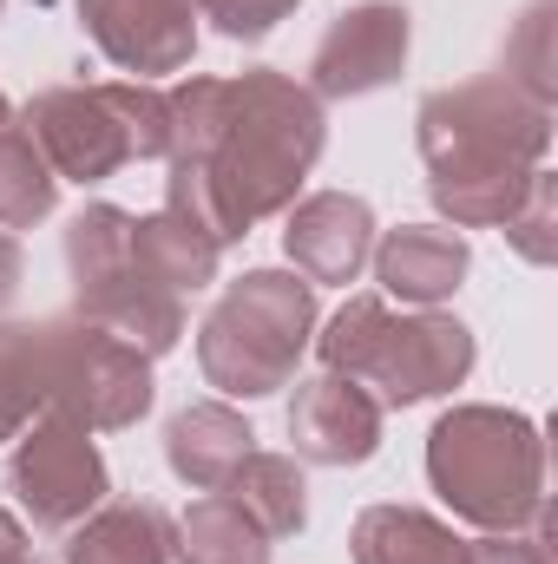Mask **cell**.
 <instances>
[{"instance_id":"cell-13","label":"cell","mask_w":558,"mask_h":564,"mask_svg":"<svg viewBox=\"0 0 558 564\" xmlns=\"http://www.w3.org/2000/svg\"><path fill=\"white\" fill-rule=\"evenodd\" d=\"M375 250V210L348 191H315L282 217V257L302 282H355Z\"/></svg>"},{"instance_id":"cell-22","label":"cell","mask_w":558,"mask_h":564,"mask_svg":"<svg viewBox=\"0 0 558 564\" xmlns=\"http://www.w3.org/2000/svg\"><path fill=\"white\" fill-rule=\"evenodd\" d=\"M53 204H60V177L40 158V144L26 139V126L13 119L0 132V230H33L53 217Z\"/></svg>"},{"instance_id":"cell-21","label":"cell","mask_w":558,"mask_h":564,"mask_svg":"<svg viewBox=\"0 0 558 564\" xmlns=\"http://www.w3.org/2000/svg\"><path fill=\"white\" fill-rule=\"evenodd\" d=\"M46 335L53 322H0V446L46 414Z\"/></svg>"},{"instance_id":"cell-17","label":"cell","mask_w":558,"mask_h":564,"mask_svg":"<svg viewBox=\"0 0 558 564\" xmlns=\"http://www.w3.org/2000/svg\"><path fill=\"white\" fill-rule=\"evenodd\" d=\"M355 564H466V539L420 506H368L348 532Z\"/></svg>"},{"instance_id":"cell-15","label":"cell","mask_w":558,"mask_h":564,"mask_svg":"<svg viewBox=\"0 0 558 564\" xmlns=\"http://www.w3.org/2000/svg\"><path fill=\"white\" fill-rule=\"evenodd\" d=\"M250 453H257V433L230 401H191L164 426V459L191 492H217Z\"/></svg>"},{"instance_id":"cell-7","label":"cell","mask_w":558,"mask_h":564,"mask_svg":"<svg viewBox=\"0 0 558 564\" xmlns=\"http://www.w3.org/2000/svg\"><path fill=\"white\" fill-rule=\"evenodd\" d=\"M132 210L86 204L66 224V276H73V315L132 341L139 355H171L184 335V295H171L132 250Z\"/></svg>"},{"instance_id":"cell-6","label":"cell","mask_w":558,"mask_h":564,"mask_svg":"<svg viewBox=\"0 0 558 564\" xmlns=\"http://www.w3.org/2000/svg\"><path fill=\"white\" fill-rule=\"evenodd\" d=\"M315 335V282L296 270L237 276L197 328V368L230 401H264L296 381V361Z\"/></svg>"},{"instance_id":"cell-11","label":"cell","mask_w":558,"mask_h":564,"mask_svg":"<svg viewBox=\"0 0 558 564\" xmlns=\"http://www.w3.org/2000/svg\"><path fill=\"white\" fill-rule=\"evenodd\" d=\"M79 26L132 79L184 73L197 53V7L191 0H79Z\"/></svg>"},{"instance_id":"cell-19","label":"cell","mask_w":558,"mask_h":564,"mask_svg":"<svg viewBox=\"0 0 558 564\" xmlns=\"http://www.w3.org/2000/svg\"><path fill=\"white\" fill-rule=\"evenodd\" d=\"M171 558L178 564H270V539L224 492H204L171 525Z\"/></svg>"},{"instance_id":"cell-29","label":"cell","mask_w":558,"mask_h":564,"mask_svg":"<svg viewBox=\"0 0 558 564\" xmlns=\"http://www.w3.org/2000/svg\"><path fill=\"white\" fill-rule=\"evenodd\" d=\"M7 126H13V106H7V99H0V132H7Z\"/></svg>"},{"instance_id":"cell-18","label":"cell","mask_w":558,"mask_h":564,"mask_svg":"<svg viewBox=\"0 0 558 564\" xmlns=\"http://www.w3.org/2000/svg\"><path fill=\"white\" fill-rule=\"evenodd\" d=\"M217 492H224L270 545H277V539H296V532L309 525V479H302V466H296L289 453H250Z\"/></svg>"},{"instance_id":"cell-30","label":"cell","mask_w":558,"mask_h":564,"mask_svg":"<svg viewBox=\"0 0 558 564\" xmlns=\"http://www.w3.org/2000/svg\"><path fill=\"white\" fill-rule=\"evenodd\" d=\"M0 13H7V0H0Z\"/></svg>"},{"instance_id":"cell-5","label":"cell","mask_w":558,"mask_h":564,"mask_svg":"<svg viewBox=\"0 0 558 564\" xmlns=\"http://www.w3.org/2000/svg\"><path fill=\"white\" fill-rule=\"evenodd\" d=\"M26 139L53 164L60 184H106L132 158L171 151V99L151 79H99V86H46L20 112Z\"/></svg>"},{"instance_id":"cell-9","label":"cell","mask_w":558,"mask_h":564,"mask_svg":"<svg viewBox=\"0 0 558 564\" xmlns=\"http://www.w3.org/2000/svg\"><path fill=\"white\" fill-rule=\"evenodd\" d=\"M7 492H13L20 525H33L40 539H66L93 506H106L112 473L86 426L40 414L7 453Z\"/></svg>"},{"instance_id":"cell-25","label":"cell","mask_w":558,"mask_h":564,"mask_svg":"<svg viewBox=\"0 0 558 564\" xmlns=\"http://www.w3.org/2000/svg\"><path fill=\"white\" fill-rule=\"evenodd\" d=\"M191 7H197V20H211L224 40H264V33H277L302 0H191Z\"/></svg>"},{"instance_id":"cell-28","label":"cell","mask_w":558,"mask_h":564,"mask_svg":"<svg viewBox=\"0 0 558 564\" xmlns=\"http://www.w3.org/2000/svg\"><path fill=\"white\" fill-rule=\"evenodd\" d=\"M0 564H33L26 525H20V512H7V506H0Z\"/></svg>"},{"instance_id":"cell-24","label":"cell","mask_w":558,"mask_h":564,"mask_svg":"<svg viewBox=\"0 0 558 564\" xmlns=\"http://www.w3.org/2000/svg\"><path fill=\"white\" fill-rule=\"evenodd\" d=\"M500 230H506V243H513L526 263H539V270L552 263V257H558V177H552V171H539V177L526 184L519 210H513Z\"/></svg>"},{"instance_id":"cell-12","label":"cell","mask_w":558,"mask_h":564,"mask_svg":"<svg viewBox=\"0 0 558 564\" xmlns=\"http://www.w3.org/2000/svg\"><path fill=\"white\" fill-rule=\"evenodd\" d=\"M289 440H296V459H309V466H362L382 446V408L368 388L322 368V375L296 381Z\"/></svg>"},{"instance_id":"cell-3","label":"cell","mask_w":558,"mask_h":564,"mask_svg":"<svg viewBox=\"0 0 558 564\" xmlns=\"http://www.w3.org/2000/svg\"><path fill=\"white\" fill-rule=\"evenodd\" d=\"M427 479L440 506L480 532L546 525V433L519 408H447L427 433Z\"/></svg>"},{"instance_id":"cell-26","label":"cell","mask_w":558,"mask_h":564,"mask_svg":"<svg viewBox=\"0 0 558 564\" xmlns=\"http://www.w3.org/2000/svg\"><path fill=\"white\" fill-rule=\"evenodd\" d=\"M466 564H552L546 525L539 532H486L480 545H466Z\"/></svg>"},{"instance_id":"cell-10","label":"cell","mask_w":558,"mask_h":564,"mask_svg":"<svg viewBox=\"0 0 558 564\" xmlns=\"http://www.w3.org/2000/svg\"><path fill=\"white\" fill-rule=\"evenodd\" d=\"M415 20L401 0H362L329 20V33L309 53V93L315 99H368L408 73Z\"/></svg>"},{"instance_id":"cell-27","label":"cell","mask_w":558,"mask_h":564,"mask_svg":"<svg viewBox=\"0 0 558 564\" xmlns=\"http://www.w3.org/2000/svg\"><path fill=\"white\" fill-rule=\"evenodd\" d=\"M20 282H26V257H20L13 237H0V315H7V302L20 295Z\"/></svg>"},{"instance_id":"cell-16","label":"cell","mask_w":558,"mask_h":564,"mask_svg":"<svg viewBox=\"0 0 558 564\" xmlns=\"http://www.w3.org/2000/svg\"><path fill=\"white\" fill-rule=\"evenodd\" d=\"M60 564H171V519L144 499H106L66 532Z\"/></svg>"},{"instance_id":"cell-20","label":"cell","mask_w":558,"mask_h":564,"mask_svg":"<svg viewBox=\"0 0 558 564\" xmlns=\"http://www.w3.org/2000/svg\"><path fill=\"white\" fill-rule=\"evenodd\" d=\"M132 250H139V263L151 276L164 282L171 295H197V289H211L217 282V243L197 230V224H184L178 210H151L132 224Z\"/></svg>"},{"instance_id":"cell-1","label":"cell","mask_w":558,"mask_h":564,"mask_svg":"<svg viewBox=\"0 0 558 564\" xmlns=\"http://www.w3.org/2000/svg\"><path fill=\"white\" fill-rule=\"evenodd\" d=\"M164 99H171L164 210L197 224L217 250L244 243L264 217L289 210L329 144L322 99L277 66H250L230 79L197 73Z\"/></svg>"},{"instance_id":"cell-14","label":"cell","mask_w":558,"mask_h":564,"mask_svg":"<svg viewBox=\"0 0 558 564\" xmlns=\"http://www.w3.org/2000/svg\"><path fill=\"white\" fill-rule=\"evenodd\" d=\"M368 263H375V282H382L388 295H401V302H415V308H440V302L466 282L473 250H466V237L447 230V224H401V230L375 237Z\"/></svg>"},{"instance_id":"cell-4","label":"cell","mask_w":558,"mask_h":564,"mask_svg":"<svg viewBox=\"0 0 558 564\" xmlns=\"http://www.w3.org/2000/svg\"><path fill=\"white\" fill-rule=\"evenodd\" d=\"M315 355L329 375L368 388L375 408L388 414V408L453 394L473 375V328L440 315V308L395 315L382 295H348L329 315V328L315 335Z\"/></svg>"},{"instance_id":"cell-23","label":"cell","mask_w":558,"mask_h":564,"mask_svg":"<svg viewBox=\"0 0 558 564\" xmlns=\"http://www.w3.org/2000/svg\"><path fill=\"white\" fill-rule=\"evenodd\" d=\"M500 73H506L519 93L558 106V0H533V7L513 20L506 53H500Z\"/></svg>"},{"instance_id":"cell-2","label":"cell","mask_w":558,"mask_h":564,"mask_svg":"<svg viewBox=\"0 0 558 564\" xmlns=\"http://www.w3.org/2000/svg\"><path fill=\"white\" fill-rule=\"evenodd\" d=\"M415 144L447 230H500L519 210L526 184L546 171L552 106L519 93L506 73H480L420 99Z\"/></svg>"},{"instance_id":"cell-8","label":"cell","mask_w":558,"mask_h":564,"mask_svg":"<svg viewBox=\"0 0 558 564\" xmlns=\"http://www.w3.org/2000/svg\"><path fill=\"white\" fill-rule=\"evenodd\" d=\"M144 408H151V355L79 315H53L46 414L86 426V433H119V426H139Z\"/></svg>"}]
</instances>
